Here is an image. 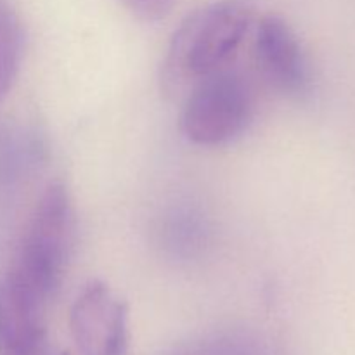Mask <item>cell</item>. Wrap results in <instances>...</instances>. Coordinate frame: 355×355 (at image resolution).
Instances as JSON below:
<instances>
[{
	"instance_id": "obj_1",
	"label": "cell",
	"mask_w": 355,
	"mask_h": 355,
	"mask_svg": "<svg viewBox=\"0 0 355 355\" xmlns=\"http://www.w3.org/2000/svg\"><path fill=\"white\" fill-rule=\"evenodd\" d=\"M255 16L253 0H215L187 14L173 31L163 61L166 92H189L198 82L227 69Z\"/></svg>"
},
{
	"instance_id": "obj_2",
	"label": "cell",
	"mask_w": 355,
	"mask_h": 355,
	"mask_svg": "<svg viewBox=\"0 0 355 355\" xmlns=\"http://www.w3.org/2000/svg\"><path fill=\"white\" fill-rule=\"evenodd\" d=\"M75 243V210L68 189L52 182L35 207L10 276L49 302L61 286Z\"/></svg>"
},
{
	"instance_id": "obj_3",
	"label": "cell",
	"mask_w": 355,
	"mask_h": 355,
	"mask_svg": "<svg viewBox=\"0 0 355 355\" xmlns=\"http://www.w3.org/2000/svg\"><path fill=\"white\" fill-rule=\"evenodd\" d=\"M253 116V94L239 73L222 69L187 92L180 130L196 146L215 148L238 139Z\"/></svg>"
},
{
	"instance_id": "obj_4",
	"label": "cell",
	"mask_w": 355,
	"mask_h": 355,
	"mask_svg": "<svg viewBox=\"0 0 355 355\" xmlns=\"http://www.w3.org/2000/svg\"><path fill=\"white\" fill-rule=\"evenodd\" d=\"M69 328L82 355L128 354V307L103 281H89L76 295Z\"/></svg>"
},
{
	"instance_id": "obj_5",
	"label": "cell",
	"mask_w": 355,
	"mask_h": 355,
	"mask_svg": "<svg viewBox=\"0 0 355 355\" xmlns=\"http://www.w3.org/2000/svg\"><path fill=\"white\" fill-rule=\"evenodd\" d=\"M255 58L263 78L286 97L311 90L312 68L300 38L284 17L267 14L255 30Z\"/></svg>"
},
{
	"instance_id": "obj_6",
	"label": "cell",
	"mask_w": 355,
	"mask_h": 355,
	"mask_svg": "<svg viewBox=\"0 0 355 355\" xmlns=\"http://www.w3.org/2000/svg\"><path fill=\"white\" fill-rule=\"evenodd\" d=\"M45 305L10 274L0 279V355H49Z\"/></svg>"
},
{
	"instance_id": "obj_7",
	"label": "cell",
	"mask_w": 355,
	"mask_h": 355,
	"mask_svg": "<svg viewBox=\"0 0 355 355\" xmlns=\"http://www.w3.org/2000/svg\"><path fill=\"white\" fill-rule=\"evenodd\" d=\"M162 355H281V350L257 329L225 328L182 340Z\"/></svg>"
},
{
	"instance_id": "obj_8",
	"label": "cell",
	"mask_w": 355,
	"mask_h": 355,
	"mask_svg": "<svg viewBox=\"0 0 355 355\" xmlns=\"http://www.w3.org/2000/svg\"><path fill=\"white\" fill-rule=\"evenodd\" d=\"M24 31L17 14L0 2V101L7 96L23 59Z\"/></svg>"
},
{
	"instance_id": "obj_9",
	"label": "cell",
	"mask_w": 355,
	"mask_h": 355,
	"mask_svg": "<svg viewBox=\"0 0 355 355\" xmlns=\"http://www.w3.org/2000/svg\"><path fill=\"white\" fill-rule=\"evenodd\" d=\"M132 12L144 21H158L172 10L175 0H121Z\"/></svg>"
},
{
	"instance_id": "obj_10",
	"label": "cell",
	"mask_w": 355,
	"mask_h": 355,
	"mask_svg": "<svg viewBox=\"0 0 355 355\" xmlns=\"http://www.w3.org/2000/svg\"><path fill=\"white\" fill-rule=\"evenodd\" d=\"M49 355H52V354H49ZM54 355H69V354H66V352H59V354H54Z\"/></svg>"
}]
</instances>
